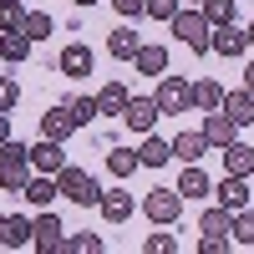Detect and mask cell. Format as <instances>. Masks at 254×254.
<instances>
[{
	"label": "cell",
	"instance_id": "obj_1",
	"mask_svg": "<svg viewBox=\"0 0 254 254\" xmlns=\"http://www.w3.org/2000/svg\"><path fill=\"white\" fill-rule=\"evenodd\" d=\"M56 193L61 198H71L76 208H97V198H102V183L92 178V173H81V168H61V173H56Z\"/></svg>",
	"mask_w": 254,
	"mask_h": 254
},
{
	"label": "cell",
	"instance_id": "obj_2",
	"mask_svg": "<svg viewBox=\"0 0 254 254\" xmlns=\"http://www.w3.org/2000/svg\"><path fill=\"white\" fill-rule=\"evenodd\" d=\"M168 26H173V36L183 41L188 51H198V56L208 51V31H214V26H208V15H203L198 5H178V15L168 20Z\"/></svg>",
	"mask_w": 254,
	"mask_h": 254
},
{
	"label": "cell",
	"instance_id": "obj_3",
	"mask_svg": "<svg viewBox=\"0 0 254 254\" xmlns=\"http://www.w3.org/2000/svg\"><path fill=\"white\" fill-rule=\"evenodd\" d=\"M153 102H158V112H163V117H183V112H193V102H188V81L173 76V71H163V76H158Z\"/></svg>",
	"mask_w": 254,
	"mask_h": 254
},
{
	"label": "cell",
	"instance_id": "obj_4",
	"mask_svg": "<svg viewBox=\"0 0 254 254\" xmlns=\"http://www.w3.org/2000/svg\"><path fill=\"white\" fill-rule=\"evenodd\" d=\"M142 214L153 224H163V229H173L178 214H183V193H178V188H153V193L142 198Z\"/></svg>",
	"mask_w": 254,
	"mask_h": 254
},
{
	"label": "cell",
	"instance_id": "obj_5",
	"mask_svg": "<svg viewBox=\"0 0 254 254\" xmlns=\"http://www.w3.org/2000/svg\"><path fill=\"white\" fill-rule=\"evenodd\" d=\"M61 234H66V229H61V219L51 214V208H41V214L31 219V249H36V254H56Z\"/></svg>",
	"mask_w": 254,
	"mask_h": 254
},
{
	"label": "cell",
	"instance_id": "obj_6",
	"mask_svg": "<svg viewBox=\"0 0 254 254\" xmlns=\"http://www.w3.org/2000/svg\"><path fill=\"white\" fill-rule=\"evenodd\" d=\"M26 158H31L36 173H51V178L66 168V153H61V142H56V137H36V142L26 147Z\"/></svg>",
	"mask_w": 254,
	"mask_h": 254
},
{
	"label": "cell",
	"instance_id": "obj_7",
	"mask_svg": "<svg viewBox=\"0 0 254 254\" xmlns=\"http://www.w3.org/2000/svg\"><path fill=\"white\" fill-rule=\"evenodd\" d=\"M198 132H203V142H208V147H229V142L239 137V122L229 117L224 107H214V112H203V127H198Z\"/></svg>",
	"mask_w": 254,
	"mask_h": 254
},
{
	"label": "cell",
	"instance_id": "obj_8",
	"mask_svg": "<svg viewBox=\"0 0 254 254\" xmlns=\"http://www.w3.org/2000/svg\"><path fill=\"white\" fill-rule=\"evenodd\" d=\"M92 46L87 41H71V46H61V56H56V66H61V76H71V81H81V76H92Z\"/></svg>",
	"mask_w": 254,
	"mask_h": 254
},
{
	"label": "cell",
	"instance_id": "obj_9",
	"mask_svg": "<svg viewBox=\"0 0 254 254\" xmlns=\"http://www.w3.org/2000/svg\"><path fill=\"white\" fill-rule=\"evenodd\" d=\"M158 117H163V112H158V102H153V97H127V107H122V122L132 127L137 137H142V132H153Z\"/></svg>",
	"mask_w": 254,
	"mask_h": 254
},
{
	"label": "cell",
	"instance_id": "obj_10",
	"mask_svg": "<svg viewBox=\"0 0 254 254\" xmlns=\"http://www.w3.org/2000/svg\"><path fill=\"white\" fill-rule=\"evenodd\" d=\"M173 188H178L183 198H198V203H203V198H214V178L203 173V163H183V173H178Z\"/></svg>",
	"mask_w": 254,
	"mask_h": 254
},
{
	"label": "cell",
	"instance_id": "obj_11",
	"mask_svg": "<svg viewBox=\"0 0 254 254\" xmlns=\"http://www.w3.org/2000/svg\"><path fill=\"white\" fill-rule=\"evenodd\" d=\"M97 208H102V219H107V224H127V219H132V193H127V188L117 183V188H102V198H97Z\"/></svg>",
	"mask_w": 254,
	"mask_h": 254
},
{
	"label": "cell",
	"instance_id": "obj_12",
	"mask_svg": "<svg viewBox=\"0 0 254 254\" xmlns=\"http://www.w3.org/2000/svg\"><path fill=\"white\" fill-rule=\"evenodd\" d=\"M244 26H234V20H229V26H214L208 31V51L214 56H244Z\"/></svg>",
	"mask_w": 254,
	"mask_h": 254
},
{
	"label": "cell",
	"instance_id": "obj_13",
	"mask_svg": "<svg viewBox=\"0 0 254 254\" xmlns=\"http://www.w3.org/2000/svg\"><path fill=\"white\" fill-rule=\"evenodd\" d=\"M76 132V117L66 112V102H56L51 112H41V137H56V142H66Z\"/></svg>",
	"mask_w": 254,
	"mask_h": 254
},
{
	"label": "cell",
	"instance_id": "obj_14",
	"mask_svg": "<svg viewBox=\"0 0 254 254\" xmlns=\"http://www.w3.org/2000/svg\"><path fill=\"white\" fill-rule=\"evenodd\" d=\"M20 198H26L31 208H51V203L61 198V193H56V178H51V173H31V183L20 188Z\"/></svg>",
	"mask_w": 254,
	"mask_h": 254
},
{
	"label": "cell",
	"instance_id": "obj_15",
	"mask_svg": "<svg viewBox=\"0 0 254 254\" xmlns=\"http://www.w3.org/2000/svg\"><path fill=\"white\" fill-rule=\"evenodd\" d=\"M214 203H224L229 214H234V208H244V203H249V178L229 173L224 183H214Z\"/></svg>",
	"mask_w": 254,
	"mask_h": 254
},
{
	"label": "cell",
	"instance_id": "obj_16",
	"mask_svg": "<svg viewBox=\"0 0 254 254\" xmlns=\"http://www.w3.org/2000/svg\"><path fill=\"white\" fill-rule=\"evenodd\" d=\"M188 102H193V112H214L219 102H224V87L214 76H203V81H188Z\"/></svg>",
	"mask_w": 254,
	"mask_h": 254
},
{
	"label": "cell",
	"instance_id": "obj_17",
	"mask_svg": "<svg viewBox=\"0 0 254 254\" xmlns=\"http://www.w3.org/2000/svg\"><path fill=\"white\" fill-rule=\"evenodd\" d=\"M137 163H142V168H168V163H173V142H163V137H153V132H142Z\"/></svg>",
	"mask_w": 254,
	"mask_h": 254
},
{
	"label": "cell",
	"instance_id": "obj_18",
	"mask_svg": "<svg viewBox=\"0 0 254 254\" xmlns=\"http://www.w3.org/2000/svg\"><path fill=\"white\" fill-rule=\"evenodd\" d=\"M132 66H137L142 76L158 81V76L168 71V46H137V51H132Z\"/></svg>",
	"mask_w": 254,
	"mask_h": 254
},
{
	"label": "cell",
	"instance_id": "obj_19",
	"mask_svg": "<svg viewBox=\"0 0 254 254\" xmlns=\"http://www.w3.org/2000/svg\"><path fill=\"white\" fill-rule=\"evenodd\" d=\"M219 107H224L229 117H234L239 127H249V122H254V92H249V87H239V92H224V102H219Z\"/></svg>",
	"mask_w": 254,
	"mask_h": 254
},
{
	"label": "cell",
	"instance_id": "obj_20",
	"mask_svg": "<svg viewBox=\"0 0 254 254\" xmlns=\"http://www.w3.org/2000/svg\"><path fill=\"white\" fill-rule=\"evenodd\" d=\"M31 46L36 41L26 31H0V61H10V66H20V61L31 56Z\"/></svg>",
	"mask_w": 254,
	"mask_h": 254
},
{
	"label": "cell",
	"instance_id": "obj_21",
	"mask_svg": "<svg viewBox=\"0 0 254 254\" xmlns=\"http://www.w3.org/2000/svg\"><path fill=\"white\" fill-rule=\"evenodd\" d=\"M219 153H224V168H229V173H239V178H249L254 173V147L249 142H229V147H219Z\"/></svg>",
	"mask_w": 254,
	"mask_h": 254
},
{
	"label": "cell",
	"instance_id": "obj_22",
	"mask_svg": "<svg viewBox=\"0 0 254 254\" xmlns=\"http://www.w3.org/2000/svg\"><path fill=\"white\" fill-rule=\"evenodd\" d=\"M127 97H132V92H127L122 81H107V87L97 92V117H122V107H127Z\"/></svg>",
	"mask_w": 254,
	"mask_h": 254
},
{
	"label": "cell",
	"instance_id": "obj_23",
	"mask_svg": "<svg viewBox=\"0 0 254 254\" xmlns=\"http://www.w3.org/2000/svg\"><path fill=\"white\" fill-rule=\"evenodd\" d=\"M203 153H208V142H203V132H193V127L173 137V158L178 163H203Z\"/></svg>",
	"mask_w": 254,
	"mask_h": 254
},
{
	"label": "cell",
	"instance_id": "obj_24",
	"mask_svg": "<svg viewBox=\"0 0 254 254\" xmlns=\"http://www.w3.org/2000/svg\"><path fill=\"white\" fill-rule=\"evenodd\" d=\"M229 239H234V249H254V208H234V219H229Z\"/></svg>",
	"mask_w": 254,
	"mask_h": 254
},
{
	"label": "cell",
	"instance_id": "obj_25",
	"mask_svg": "<svg viewBox=\"0 0 254 254\" xmlns=\"http://www.w3.org/2000/svg\"><path fill=\"white\" fill-rule=\"evenodd\" d=\"M137 168H142V163H137V147H112V153H107V173H112L117 183H127Z\"/></svg>",
	"mask_w": 254,
	"mask_h": 254
},
{
	"label": "cell",
	"instance_id": "obj_26",
	"mask_svg": "<svg viewBox=\"0 0 254 254\" xmlns=\"http://www.w3.org/2000/svg\"><path fill=\"white\" fill-rule=\"evenodd\" d=\"M0 244H5V249H26V244H31V219H26V214H5Z\"/></svg>",
	"mask_w": 254,
	"mask_h": 254
},
{
	"label": "cell",
	"instance_id": "obj_27",
	"mask_svg": "<svg viewBox=\"0 0 254 254\" xmlns=\"http://www.w3.org/2000/svg\"><path fill=\"white\" fill-rule=\"evenodd\" d=\"M142 46V41H137V31H127V26H117L112 36H107V51L117 56V61H132V51Z\"/></svg>",
	"mask_w": 254,
	"mask_h": 254
},
{
	"label": "cell",
	"instance_id": "obj_28",
	"mask_svg": "<svg viewBox=\"0 0 254 254\" xmlns=\"http://www.w3.org/2000/svg\"><path fill=\"white\" fill-rule=\"evenodd\" d=\"M229 219H234V214H229L224 203H208L203 219H198V234H229Z\"/></svg>",
	"mask_w": 254,
	"mask_h": 254
},
{
	"label": "cell",
	"instance_id": "obj_29",
	"mask_svg": "<svg viewBox=\"0 0 254 254\" xmlns=\"http://www.w3.org/2000/svg\"><path fill=\"white\" fill-rule=\"evenodd\" d=\"M20 31H26L31 41H46V36L56 31V20H51L46 10H26V20H20Z\"/></svg>",
	"mask_w": 254,
	"mask_h": 254
},
{
	"label": "cell",
	"instance_id": "obj_30",
	"mask_svg": "<svg viewBox=\"0 0 254 254\" xmlns=\"http://www.w3.org/2000/svg\"><path fill=\"white\" fill-rule=\"evenodd\" d=\"M234 5L239 0H203V15H208V26H229V20H234Z\"/></svg>",
	"mask_w": 254,
	"mask_h": 254
},
{
	"label": "cell",
	"instance_id": "obj_31",
	"mask_svg": "<svg viewBox=\"0 0 254 254\" xmlns=\"http://www.w3.org/2000/svg\"><path fill=\"white\" fill-rule=\"evenodd\" d=\"M20 20H26V5L20 0H0V31H20Z\"/></svg>",
	"mask_w": 254,
	"mask_h": 254
},
{
	"label": "cell",
	"instance_id": "obj_32",
	"mask_svg": "<svg viewBox=\"0 0 254 254\" xmlns=\"http://www.w3.org/2000/svg\"><path fill=\"white\" fill-rule=\"evenodd\" d=\"M178 5H183V0H142V15H153V20L168 26V20L178 15Z\"/></svg>",
	"mask_w": 254,
	"mask_h": 254
},
{
	"label": "cell",
	"instance_id": "obj_33",
	"mask_svg": "<svg viewBox=\"0 0 254 254\" xmlns=\"http://www.w3.org/2000/svg\"><path fill=\"white\" fill-rule=\"evenodd\" d=\"M66 112L76 117V127L92 122V117H97V97H66Z\"/></svg>",
	"mask_w": 254,
	"mask_h": 254
},
{
	"label": "cell",
	"instance_id": "obj_34",
	"mask_svg": "<svg viewBox=\"0 0 254 254\" xmlns=\"http://www.w3.org/2000/svg\"><path fill=\"white\" fill-rule=\"evenodd\" d=\"M229 249H234L229 234H198V254H229Z\"/></svg>",
	"mask_w": 254,
	"mask_h": 254
},
{
	"label": "cell",
	"instance_id": "obj_35",
	"mask_svg": "<svg viewBox=\"0 0 254 254\" xmlns=\"http://www.w3.org/2000/svg\"><path fill=\"white\" fill-rule=\"evenodd\" d=\"M15 102H20V81L0 76V112H15Z\"/></svg>",
	"mask_w": 254,
	"mask_h": 254
},
{
	"label": "cell",
	"instance_id": "obj_36",
	"mask_svg": "<svg viewBox=\"0 0 254 254\" xmlns=\"http://www.w3.org/2000/svg\"><path fill=\"white\" fill-rule=\"evenodd\" d=\"M142 249H147V254H173V249H178V239H173V234H163V224H158V234H147V244H142Z\"/></svg>",
	"mask_w": 254,
	"mask_h": 254
},
{
	"label": "cell",
	"instance_id": "obj_37",
	"mask_svg": "<svg viewBox=\"0 0 254 254\" xmlns=\"http://www.w3.org/2000/svg\"><path fill=\"white\" fill-rule=\"evenodd\" d=\"M112 10H117L122 20H132V15H142V0H112Z\"/></svg>",
	"mask_w": 254,
	"mask_h": 254
},
{
	"label": "cell",
	"instance_id": "obj_38",
	"mask_svg": "<svg viewBox=\"0 0 254 254\" xmlns=\"http://www.w3.org/2000/svg\"><path fill=\"white\" fill-rule=\"evenodd\" d=\"M71 239H76V254H97V249H102L97 234H71Z\"/></svg>",
	"mask_w": 254,
	"mask_h": 254
},
{
	"label": "cell",
	"instance_id": "obj_39",
	"mask_svg": "<svg viewBox=\"0 0 254 254\" xmlns=\"http://www.w3.org/2000/svg\"><path fill=\"white\" fill-rule=\"evenodd\" d=\"M0 142H10V112H0Z\"/></svg>",
	"mask_w": 254,
	"mask_h": 254
},
{
	"label": "cell",
	"instance_id": "obj_40",
	"mask_svg": "<svg viewBox=\"0 0 254 254\" xmlns=\"http://www.w3.org/2000/svg\"><path fill=\"white\" fill-rule=\"evenodd\" d=\"M244 87L254 92V61H249V66H244Z\"/></svg>",
	"mask_w": 254,
	"mask_h": 254
},
{
	"label": "cell",
	"instance_id": "obj_41",
	"mask_svg": "<svg viewBox=\"0 0 254 254\" xmlns=\"http://www.w3.org/2000/svg\"><path fill=\"white\" fill-rule=\"evenodd\" d=\"M244 41H249V46H254V26H244Z\"/></svg>",
	"mask_w": 254,
	"mask_h": 254
},
{
	"label": "cell",
	"instance_id": "obj_42",
	"mask_svg": "<svg viewBox=\"0 0 254 254\" xmlns=\"http://www.w3.org/2000/svg\"><path fill=\"white\" fill-rule=\"evenodd\" d=\"M76 5H97V0H76Z\"/></svg>",
	"mask_w": 254,
	"mask_h": 254
},
{
	"label": "cell",
	"instance_id": "obj_43",
	"mask_svg": "<svg viewBox=\"0 0 254 254\" xmlns=\"http://www.w3.org/2000/svg\"><path fill=\"white\" fill-rule=\"evenodd\" d=\"M183 5H203V0H183Z\"/></svg>",
	"mask_w": 254,
	"mask_h": 254
},
{
	"label": "cell",
	"instance_id": "obj_44",
	"mask_svg": "<svg viewBox=\"0 0 254 254\" xmlns=\"http://www.w3.org/2000/svg\"><path fill=\"white\" fill-rule=\"evenodd\" d=\"M0 229H5V214H0Z\"/></svg>",
	"mask_w": 254,
	"mask_h": 254
},
{
	"label": "cell",
	"instance_id": "obj_45",
	"mask_svg": "<svg viewBox=\"0 0 254 254\" xmlns=\"http://www.w3.org/2000/svg\"><path fill=\"white\" fill-rule=\"evenodd\" d=\"M249 178H254V173H249Z\"/></svg>",
	"mask_w": 254,
	"mask_h": 254
}]
</instances>
